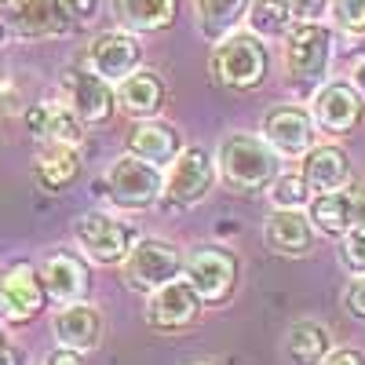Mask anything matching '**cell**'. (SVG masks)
I'll use <instances>...</instances> for the list:
<instances>
[{
	"label": "cell",
	"instance_id": "f1b7e54d",
	"mask_svg": "<svg viewBox=\"0 0 365 365\" xmlns=\"http://www.w3.org/2000/svg\"><path fill=\"white\" fill-rule=\"evenodd\" d=\"M311 197L307 182H303V175H278L270 182V201L274 208H303Z\"/></svg>",
	"mask_w": 365,
	"mask_h": 365
},
{
	"label": "cell",
	"instance_id": "74e56055",
	"mask_svg": "<svg viewBox=\"0 0 365 365\" xmlns=\"http://www.w3.org/2000/svg\"><path fill=\"white\" fill-rule=\"evenodd\" d=\"M44 365H84V358H81L77 351H66V347H58V351H51V354L44 358Z\"/></svg>",
	"mask_w": 365,
	"mask_h": 365
},
{
	"label": "cell",
	"instance_id": "7a4b0ae2",
	"mask_svg": "<svg viewBox=\"0 0 365 365\" xmlns=\"http://www.w3.org/2000/svg\"><path fill=\"white\" fill-rule=\"evenodd\" d=\"M212 81L220 88H230V91H252L267 81V70H270V55H267V44L256 37V34H237V37H227L216 44L212 51Z\"/></svg>",
	"mask_w": 365,
	"mask_h": 365
},
{
	"label": "cell",
	"instance_id": "4fadbf2b",
	"mask_svg": "<svg viewBox=\"0 0 365 365\" xmlns=\"http://www.w3.org/2000/svg\"><path fill=\"white\" fill-rule=\"evenodd\" d=\"M201 314V296L190 289V282H168L161 285L158 292H150V303H146V322L150 329L158 332H182L190 329Z\"/></svg>",
	"mask_w": 365,
	"mask_h": 365
},
{
	"label": "cell",
	"instance_id": "e575fe53",
	"mask_svg": "<svg viewBox=\"0 0 365 365\" xmlns=\"http://www.w3.org/2000/svg\"><path fill=\"white\" fill-rule=\"evenodd\" d=\"M351 230H365V187L351 190Z\"/></svg>",
	"mask_w": 365,
	"mask_h": 365
},
{
	"label": "cell",
	"instance_id": "ac0fdd59",
	"mask_svg": "<svg viewBox=\"0 0 365 365\" xmlns=\"http://www.w3.org/2000/svg\"><path fill=\"white\" fill-rule=\"evenodd\" d=\"M303 182L314 194H336L351 182V158L340 146H314L303 154Z\"/></svg>",
	"mask_w": 365,
	"mask_h": 365
},
{
	"label": "cell",
	"instance_id": "d6a6232c",
	"mask_svg": "<svg viewBox=\"0 0 365 365\" xmlns=\"http://www.w3.org/2000/svg\"><path fill=\"white\" fill-rule=\"evenodd\" d=\"M63 8L73 22H91L99 15V0H63Z\"/></svg>",
	"mask_w": 365,
	"mask_h": 365
},
{
	"label": "cell",
	"instance_id": "cb8c5ba5",
	"mask_svg": "<svg viewBox=\"0 0 365 365\" xmlns=\"http://www.w3.org/2000/svg\"><path fill=\"white\" fill-rule=\"evenodd\" d=\"M37 182L48 190V194H58V190H66L70 182L81 175V158H77V150L73 146H58V143H48L41 150V158H37Z\"/></svg>",
	"mask_w": 365,
	"mask_h": 365
},
{
	"label": "cell",
	"instance_id": "603a6c76",
	"mask_svg": "<svg viewBox=\"0 0 365 365\" xmlns=\"http://www.w3.org/2000/svg\"><path fill=\"white\" fill-rule=\"evenodd\" d=\"M117 103L125 106L132 117H154L165 106V84L154 70H135L132 77L120 81L117 88Z\"/></svg>",
	"mask_w": 365,
	"mask_h": 365
},
{
	"label": "cell",
	"instance_id": "60d3db41",
	"mask_svg": "<svg viewBox=\"0 0 365 365\" xmlns=\"http://www.w3.org/2000/svg\"><path fill=\"white\" fill-rule=\"evenodd\" d=\"M0 4H15V0H0Z\"/></svg>",
	"mask_w": 365,
	"mask_h": 365
},
{
	"label": "cell",
	"instance_id": "2e32d148",
	"mask_svg": "<svg viewBox=\"0 0 365 365\" xmlns=\"http://www.w3.org/2000/svg\"><path fill=\"white\" fill-rule=\"evenodd\" d=\"M11 34L26 41H44V37H66L73 29V19L66 15L63 0H19V8L8 22Z\"/></svg>",
	"mask_w": 365,
	"mask_h": 365
},
{
	"label": "cell",
	"instance_id": "52a82bcc",
	"mask_svg": "<svg viewBox=\"0 0 365 365\" xmlns=\"http://www.w3.org/2000/svg\"><path fill=\"white\" fill-rule=\"evenodd\" d=\"M44 311V285H41V270L34 263H11L0 274V314L11 325H26Z\"/></svg>",
	"mask_w": 365,
	"mask_h": 365
},
{
	"label": "cell",
	"instance_id": "4dcf8cb0",
	"mask_svg": "<svg viewBox=\"0 0 365 365\" xmlns=\"http://www.w3.org/2000/svg\"><path fill=\"white\" fill-rule=\"evenodd\" d=\"M344 263L347 270L365 278V230H347L344 234Z\"/></svg>",
	"mask_w": 365,
	"mask_h": 365
},
{
	"label": "cell",
	"instance_id": "277c9868",
	"mask_svg": "<svg viewBox=\"0 0 365 365\" xmlns=\"http://www.w3.org/2000/svg\"><path fill=\"white\" fill-rule=\"evenodd\" d=\"M332 55V34L322 22H296L289 29V48H285V66L292 81L299 84H318L325 77Z\"/></svg>",
	"mask_w": 365,
	"mask_h": 365
},
{
	"label": "cell",
	"instance_id": "8d00e7d4",
	"mask_svg": "<svg viewBox=\"0 0 365 365\" xmlns=\"http://www.w3.org/2000/svg\"><path fill=\"white\" fill-rule=\"evenodd\" d=\"M0 365H22V351L15 344H8L4 329H0Z\"/></svg>",
	"mask_w": 365,
	"mask_h": 365
},
{
	"label": "cell",
	"instance_id": "8fae6325",
	"mask_svg": "<svg viewBox=\"0 0 365 365\" xmlns=\"http://www.w3.org/2000/svg\"><path fill=\"white\" fill-rule=\"evenodd\" d=\"M161 187H165L161 168L146 165V161H139L132 154L117 158L113 168H110V197L117 205H125V208H146V205H154L161 197Z\"/></svg>",
	"mask_w": 365,
	"mask_h": 365
},
{
	"label": "cell",
	"instance_id": "44dd1931",
	"mask_svg": "<svg viewBox=\"0 0 365 365\" xmlns=\"http://www.w3.org/2000/svg\"><path fill=\"white\" fill-rule=\"evenodd\" d=\"M128 154L154 165V168H165L172 165L179 154H182V139L172 125H161V120H146V125H135L132 135H128Z\"/></svg>",
	"mask_w": 365,
	"mask_h": 365
},
{
	"label": "cell",
	"instance_id": "9c48e42d",
	"mask_svg": "<svg viewBox=\"0 0 365 365\" xmlns=\"http://www.w3.org/2000/svg\"><path fill=\"white\" fill-rule=\"evenodd\" d=\"M314 117L299 106H274L263 117V143L282 158H303L314 150Z\"/></svg>",
	"mask_w": 365,
	"mask_h": 365
},
{
	"label": "cell",
	"instance_id": "7bdbcfd3",
	"mask_svg": "<svg viewBox=\"0 0 365 365\" xmlns=\"http://www.w3.org/2000/svg\"><path fill=\"white\" fill-rule=\"evenodd\" d=\"M197 365H205V361H197Z\"/></svg>",
	"mask_w": 365,
	"mask_h": 365
},
{
	"label": "cell",
	"instance_id": "3957f363",
	"mask_svg": "<svg viewBox=\"0 0 365 365\" xmlns=\"http://www.w3.org/2000/svg\"><path fill=\"white\" fill-rule=\"evenodd\" d=\"M182 270V256L172 241L139 237L125 256V285L135 292H158L161 285L175 282Z\"/></svg>",
	"mask_w": 365,
	"mask_h": 365
},
{
	"label": "cell",
	"instance_id": "7402d4cb",
	"mask_svg": "<svg viewBox=\"0 0 365 365\" xmlns=\"http://www.w3.org/2000/svg\"><path fill=\"white\" fill-rule=\"evenodd\" d=\"M113 11L128 34H161L179 15V0H113Z\"/></svg>",
	"mask_w": 365,
	"mask_h": 365
},
{
	"label": "cell",
	"instance_id": "5b68a950",
	"mask_svg": "<svg viewBox=\"0 0 365 365\" xmlns=\"http://www.w3.org/2000/svg\"><path fill=\"white\" fill-rule=\"evenodd\" d=\"M77 241H81V249L88 252V259H96V263H120L132 245H135V227L128 223H120L113 216H106V212H88V216L77 220Z\"/></svg>",
	"mask_w": 365,
	"mask_h": 365
},
{
	"label": "cell",
	"instance_id": "5bb4252c",
	"mask_svg": "<svg viewBox=\"0 0 365 365\" xmlns=\"http://www.w3.org/2000/svg\"><path fill=\"white\" fill-rule=\"evenodd\" d=\"M41 285H44V296H51L55 303H84L88 289H91V278H88V263L77 256V252H51L41 267Z\"/></svg>",
	"mask_w": 365,
	"mask_h": 365
},
{
	"label": "cell",
	"instance_id": "ba28073f",
	"mask_svg": "<svg viewBox=\"0 0 365 365\" xmlns=\"http://www.w3.org/2000/svg\"><path fill=\"white\" fill-rule=\"evenodd\" d=\"M168 179H165V205H197L205 201V194L212 190V182H216V165H212V158L205 154L201 146H190L182 150V154L168 165Z\"/></svg>",
	"mask_w": 365,
	"mask_h": 365
},
{
	"label": "cell",
	"instance_id": "ab89813d",
	"mask_svg": "<svg viewBox=\"0 0 365 365\" xmlns=\"http://www.w3.org/2000/svg\"><path fill=\"white\" fill-rule=\"evenodd\" d=\"M8 34H11V29H8V22H4V19H0V48H4V44H8Z\"/></svg>",
	"mask_w": 365,
	"mask_h": 365
},
{
	"label": "cell",
	"instance_id": "4316f807",
	"mask_svg": "<svg viewBox=\"0 0 365 365\" xmlns=\"http://www.w3.org/2000/svg\"><path fill=\"white\" fill-rule=\"evenodd\" d=\"M318 230L340 237L351 230V190H336V194H314L311 201V216H307Z\"/></svg>",
	"mask_w": 365,
	"mask_h": 365
},
{
	"label": "cell",
	"instance_id": "1f68e13d",
	"mask_svg": "<svg viewBox=\"0 0 365 365\" xmlns=\"http://www.w3.org/2000/svg\"><path fill=\"white\" fill-rule=\"evenodd\" d=\"M285 8L296 22H322V15L329 11V0H285Z\"/></svg>",
	"mask_w": 365,
	"mask_h": 365
},
{
	"label": "cell",
	"instance_id": "d6986e66",
	"mask_svg": "<svg viewBox=\"0 0 365 365\" xmlns=\"http://www.w3.org/2000/svg\"><path fill=\"white\" fill-rule=\"evenodd\" d=\"M99 336H103V314L96 307H88V303H66V307L55 314L58 347L84 354L91 347H99Z\"/></svg>",
	"mask_w": 365,
	"mask_h": 365
},
{
	"label": "cell",
	"instance_id": "83f0119b",
	"mask_svg": "<svg viewBox=\"0 0 365 365\" xmlns=\"http://www.w3.org/2000/svg\"><path fill=\"white\" fill-rule=\"evenodd\" d=\"M289 8H285V0H252L249 4V26H252V34L256 37H282L289 34Z\"/></svg>",
	"mask_w": 365,
	"mask_h": 365
},
{
	"label": "cell",
	"instance_id": "d4e9b609",
	"mask_svg": "<svg viewBox=\"0 0 365 365\" xmlns=\"http://www.w3.org/2000/svg\"><path fill=\"white\" fill-rule=\"evenodd\" d=\"M329 351V332L318 322H296L285 336V354L292 365H322Z\"/></svg>",
	"mask_w": 365,
	"mask_h": 365
},
{
	"label": "cell",
	"instance_id": "7c38bea8",
	"mask_svg": "<svg viewBox=\"0 0 365 365\" xmlns=\"http://www.w3.org/2000/svg\"><path fill=\"white\" fill-rule=\"evenodd\" d=\"M143 44L128 29H106L88 44V66L91 73H99L103 81H125L139 70Z\"/></svg>",
	"mask_w": 365,
	"mask_h": 365
},
{
	"label": "cell",
	"instance_id": "836d02e7",
	"mask_svg": "<svg viewBox=\"0 0 365 365\" xmlns=\"http://www.w3.org/2000/svg\"><path fill=\"white\" fill-rule=\"evenodd\" d=\"M347 311L354 318H365V278H354L347 289Z\"/></svg>",
	"mask_w": 365,
	"mask_h": 365
},
{
	"label": "cell",
	"instance_id": "b9f144b4",
	"mask_svg": "<svg viewBox=\"0 0 365 365\" xmlns=\"http://www.w3.org/2000/svg\"><path fill=\"white\" fill-rule=\"evenodd\" d=\"M0 88H4V81H0Z\"/></svg>",
	"mask_w": 365,
	"mask_h": 365
},
{
	"label": "cell",
	"instance_id": "30bf717a",
	"mask_svg": "<svg viewBox=\"0 0 365 365\" xmlns=\"http://www.w3.org/2000/svg\"><path fill=\"white\" fill-rule=\"evenodd\" d=\"M365 120V99L358 96V88L347 81H332L318 91L314 99V128L325 135H351Z\"/></svg>",
	"mask_w": 365,
	"mask_h": 365
},
{
	"label": "cell",
	"instance_id": "f35d334b",
	"mask_svg": "<svg viewBox=\"0 0 365 365\" xmlns=\"http://www.w3.org/2000/svg\"><path fill=\"white\" fill-rule=\"evenodd\" d=\"M354 88H358V96L365 99V63H358V70H354Z\"/></svg>",
	"mask_w": 365,
	"mask_h": 365
},
{
	"label": "cell",
	"instance_id": "484cf974",
	"mask_svg": "<svg viewBox=\"0 0 365 365\" xmlns=\"http://www.w3.org/2000/svg\"><path fill=\"white\" fill-rule=\"evenodd\" d=\"M252 0H197V15H201V34L208 41H223V34L249 15Z\"/></svg>",
	"mask_w": 365,
	"mask_h": 365
},
{
	"label": "cell",
	"instance_id": "d590c367",
	"mask_svg": "<svg viewBox=\"0 0 365 365\" xmlns=\"http://www.w3.org/2000/svg\"><path fill=\"white\" fill-rule=\"evenodd\" d=\"M322 365H365L361 351H351V347H340V351H329Z\"/></svg>",
	"mask_w": 365,
	"mask_h": 365
},
{
	"label": "cell",
	"instance_id": "8992f818",
	"mask_svg": "<svg viewBox=\"0 0 365 365\" xmlns=\"http://www.w3.org/2000/svg\"><path fill=\"white\" fill-rule=\"evenodd\" d=\"M187 282L201 296V303H220L234 292L237 282V256L220 245L194 249L187 259Z\"/></svg>",
	"mask_w": 365,
	"mask_h": 365
},
{
	"label": "cell",
	"instance_id": "f546056e",
	"mask_svg": "<svg viewBox=\"0 0 365 365\" xmlns=\"http://www.w3.org/2000/svg\"><path fill=\"white\" fill-rule=\"evenodd\" d=\"M332 11L347 34H365V0H332Z\"/></svg>",
	"mask_w": 365,
	"mask_h": 365
},
{
	"label": "cell",
	"instance_id": "ffe728a7",
	"mask_svg": "<svg viewBox=\"0 0 365 365\" xmlns=\"http://www.w3.org/2000/svg\"><path fill=\"white\" fill-rule=\"evenodd\" d=\"M267 237V249L278 252V256H307L311 252V220L303 216L299 208H274L270 220L263 227Z\"/></svg>",
	"mask_w": 365,
	"mask_h": 365
},
{
	"label": "cell",
	"instance_id": "e0dca14e",
	"mask_svg": "<svg viewBox=\"0 0 365 365\" xmlns=\"http://www.w3.org/2000/svg\"><path fill=\"white\" fill-rule=\"evenodd\" d=\"M26 128L41 143H58V146H81L84 139L81 117L63 103H34L26 110Z\"/></svg>",
	"mask_w": 365,
	"mask_h": 365
},
{
	"label": "cell",
	"instance_id": "9a60e30c",
	"mask_svg": "<svg viewBox=\"0 0 365 365\" xmlns=\"http://www.w3.org/2000/svg\"><path fill=\"white\" fill-rule=\"evenodd\" d=\"M66 91H70V110L81 117V125H103L113 113L117 91L110 81H103L91 70H70L66 73Z\"/></svg>",
	"mask_w": 365,
	"mask_h": 365
},
{
	"label": "cell",
	"instance_id": "6da1fadb",
	"mask_svg": "<svg viewBox=\"0 0 365 365\" xmlns=\"http://www.w3.org/2000/svg\"><path fill=\"white\" fill-rule=\"evenodd\" d=\"M220 175L234 190H263L278 179V154L256 135H227L220 143Z\"/></svg>",
	"mask_w": 365,
	"mask_h": 365
}]
</instances>
